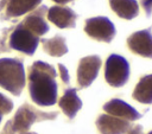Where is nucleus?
<instances>
[{"mask_svg": "<svg viewBox=\"0 0 152 134\" xmlns=\"http://www.w3.org/2000/svg\"><path fill=\"white\" fill-rule=\"evenodd\" d=\"M42 44L44 51L52 57H61L68 52V46L64 37L58 34L51 39H42Z\"/></svg>", "mask_w": 152, "mask_h": 134, "instance_id": "17", "label": "nucleus"}, {"mask_svg": "<svg viewBox=\"0 0 152 134\" xmlns=\"http://www.w3.org/2000/svg\"><path fill=\"white\" fill-rule=\"evenodd\" d=\"M58 69H59V75H61V78H62L63 83L69 84V74H68L66 68L63 64H58Z\"/></svg>", "mask_w": 152, "mask_h": 134, "instance_id": "19", "label": "nucleus"}, {"mask_svg": "<svg viewBox=\"0 0 152 134\" xmlns=\"http://www.w3.org/2000/svg\"><path fill=\"white\" fill-rule=\"evenodd\" d=\"M110 8L118 17L131 20L139 13V5L137 0H109Z\"/></svg>", "mask_w": 152, "mask_h": 134, "instance_id": "14", "label": "nucleus"}, {"mask_svg": "<svg viewBox=\"0 0 152 134\" xmlns=\"http://www.w3.org/2000/svg\"><path fill=\"white\" fill-rule=\"evenodd\" d=\"M96 127L100 134H126L131 128V123L124 119L102 114L96 120Z\"/></svg>", "mask_w": 152, "mask_h": 134, "instance_id": "9", "label": "nucleus"}, {"mask_svg": "<svg viewBox=\"0 0 152 134\" xmlns=\"http://www.w3.org/2000/svg\"><path fill=\"white\" fill-rule=\"evenodd\" d=\"M45 12H48V8L45 6H42L36 12L27 15L24 19V21H21V25L25 28H27L30 32L36 34L37 37L45 34L49 31V25L44 19V13Z\"/></svg>", "mask_w": 152, "mask_h": 134, "instance_id": "12", "label": "nucleus"}, {"mask_svg": "<svg viewBox=\"0 0 152 134\" xmlns=\"http://www.w3.org/2000/svg\"><path fill=\"white\" fill-rule=\"evenodd\" d=\"M129 77V64L125 57L120 55L112 53L104 65V79L106 82L114 87L120 88L125 85Z\"/></svg>", "mask_w": 152, "mask_h": 134, "instance_id": "4", "label": "nucleus"}, {"mask_svg": "<svg viewBox=\"0 0 152 134\" xmlns=\"http://www.w3.org/2000/svg\"><path fill=\"white\" fill-rule=\"evenodd\" d=\"M58 106L69 119H74L77 111L82 108V101L77 96V90L75 88L66 89L63 96L59 98Z\"/></svg>", "mask_w": 152, "mask_h": 134, "instance_id": "13", "label": "nucleus"}, {"mask_svg": "<svg viewBox=\"0 0 152 134\" xmlns=\"http://www.w3.org/2000/svg\"><path fill=\"white\" fill-rule=\"evenodd\" d=\"M39 37L30 32L21 24L11 33L10 36V46L13 50L20 51L25 55L32 56L38 46Z\"/></svg>", "mask_w": 152, "mask_h": 134, "instance_id": "6", "label": "nucleus"}, {"mask_svg": "<svg viewBox=\"0 0 152 134\" xmlns=\"http://www.w3.org/2000/svg\"><path fill=\"white\" fill-rule=\"evenodd\" d=\"M126 134H142V127L140 125L131 126V128L127 130Z\"/></svg>", "mask_w": 152, "mask_h": 134, "instance_id": "21", "label": "nucleus"}, {"mask_svg": "<svg viewBox=\"0 0 152 134\" xmlns=\"http://www.w3.org/2000/svg\"><path fill=\"white\" fill-rule=\"evenodd\" d=\"M103 110L115 117L124 119L126 121H135L141 117V114L137 111L132 106L119 98H113L103 106Z\"/></svg>", "mask_w": 152, "mask_h": 134, "instance_id": "11", "label": "nucleus"}, {"mask_svg": "<svg viewBox=\"0 0 152 134\" xmlns=\"http://www.w3.org/2000/svg\"><path fill=\"white\" fill-rule=\"evenodd\" d=\"M1 117H2V114L0 113V122H1Z\"/></svg>", "mask_w": 152, "mask_h": 134, "instance_id": "23", "label": "nucleus"}, {"mask_svg": "<svg viewBox=\"0 0 152 134\" xmlns=\"http://www.w3.org/2000/svg\"><path fill=\"white\" fill-rule=\"evenodd\" d=\"M57 117V113H45L40 111L32 106L25 103L21 106L18 111L15 113L13 120L8 121L6 127L4 128V132H11V133H18V134H26L30 127L37 122V121H44V120H53Z\"/></svg>", "mask_w": 152, "mask_h": 134, "instance_id": "3", "label": "nucleus"}, {"mask_svg": "<svg viewBox=\"0 0 152 134\" xmlns=\"http://www.w3.org/2000/svg\"><path fill=\"white\" fill-rule=\"evenodd\" d=\"M46 15L48 19L59 28H74L76 25L77 14L70 7L52 6L49 8Z\"/></svg>", "mask_w": 152, "mask_h": 134, "instance_id": "10", "label": "nucleus"}, {"mask_svg": "<svg viewBox=\"0 0 152 134\" xmlns=\"http://www.w3.org/2000/svg\"><path fill=\"white\" fill-rule=\"evenodd\" d=\"M25 70L21 60L15 58L0 59V87L18 96L25 87Z\"/></svg>", "mask_w": 152, "mask_h": 134, "instance_id": "2", "label": "nucleus"}, {"mask_svg": "<svg viewBox=\"0 0 152 134\" xmlns=\"http://www.w3.org/2000/svg\"><path fill=\"white\" fill-rule=\"evenodd\" d=\"M26 134H37V133H26Z\"/></svg>", "mask_w": 152, "mask_h": 134, "instance_id": "24", "label": "nucleus"}, {"mask_svg": "<svg viewBox=\"0 0 152 134\" xmlns=\"http://www.w3.org/2000/svg\"><path fill=\"white\" fill-rule=\"evenodd\" d=\"M133 98L144 104L152 103V74L142 76L133 90Z\"/></svg>", "mask_w": 152, "mask_h": 134, "instance_id": "15", "label": "nucleus"}, {"mask_svg": "<svg viewBox=\"0 0 152 134\" xmlns=\"http://www.w3.org/2000/svg\"><path fill=\"white\" fill-rule=\"evenodd\" d=\"M141 5L146 12V15L150 17L152 13V0H141Z\"/></svg>", "mask_w": 152, "mask_h": 134, "instance_id": "20", "label": "nucleus"}, {"mask_svg": "<svg viewBox=\"0 0 152 134\" xmlns=\"http://www.w3.org/2000/svg\"><path fill=\"white\" fill-rule=\"evenodd\" d=\"M148 134H152V130H151V132H150V133H148Z\"/></svg>", "mask_w": 152, "mask_h": 134, "instance_id": "25", "label": "nucleus"}, {"mask_svg": "<svg viewBox=\"0 0 152 134\" xmlns=\"http://www.w3.org/2000/svg\"><path fill=\"white\" fill-rule=\"evenodd\" d=\"M13 108V103L12 101L6 97L5 95L0 94V113L1 114H8Z\"/></svg>", "mask_w": 152, "mask_h": 134, "instance_id": "18", "label": "nucleus"}, {"mask_svg": "<svg viewBox=\"0 0 152 134\" xmlns=\"http://www.w3.org/2000/svg\"><path fill=\"white\" fill-rule=\"evenodd\" d=\"M56 76L55 68L48 63L37 60L31 65L28 71V90L36 104L48 107L57 102Z\"/></svg>", "mask_w": 152, "mask_h": 134, "instance_id": "1", "label": "nucleus"}, {"mask_svg": "<svg viewBox=\"0 0 152 134\" xmlns=\"http://www.w3.org/2000/svg\"><path fill=\"white\" fill-rule=\"evenodd\" d=\"M102 60L99 56L91 55L83 57L77 66V83L80 88L89 87L99 75Z\"/></svg>", "mask_w": 152, "mask_h": 134, "instance_id": "7", "label": "nucleus"}, {"mask_svg": "<svg viewBox=\"0 0 152 134\" xmlns=\"http://www.w3.org/2000/svg\"><path fill=\"white\" fill-rule=\"evenodd\" d=\"M127 46L133 52L145 58H152V33L151 30H141L127 38Z\"/></svg>", "mask_w": 152, "mask_h": 134, "instance_id": "8", "label": "nucleus"}, {"mask_svg": "<svg viewBox=\"0 0 152 134\" xmlns=\"http://www.w3.org/2000/svg\"><path fill=\"white\" fill-rule=\"evenodd\" d=\"M84 32L95 40L110 43L115 36V27L107 17H94L86 20Z\"/></svg>", "mask_w": 152, "mask_h": 134, "instance_id": "5", "label": "nucleus"}, {"mask_svg": "<svg viewBox=\"0 0 152 134\" xmlns=\"http://www.w3.org/2000/svg\"><path fill=\"white\" fill-rule=\"evenodd\" d=\"M42 0H8L6 7L7 17H20L30 11H33Z\"/></svg>", "mask_w": 152, "mask_h": 134, "instance_id": "16", "label": "nucleus"}, {"mask_svg": "<svg viewBox=\"0 0 152 134\" xmlns=\"http://www.w3.org/2000/svg\"><path fill=\"white\" fill-rule=\"evenodd\" d=\"M52 1H55L56 4H68V2H70L72 0H52Z\"/></svg>", "mask_w": 152, "mask_h": 134, "instance_id": "22", "label": "nucleus"}]
</instances>
